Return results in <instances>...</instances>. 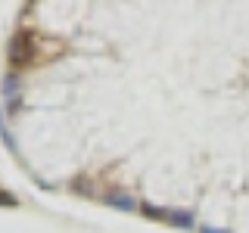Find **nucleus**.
<instances>
[{
    "label": "nucleus",
    "instance_id": "2",
    "mask_svg": "<svg viewBox=\"0 0 249 233\" xmlns=\"http://www.w3.org/2000/svg\"><path fill=\"white\" fill-rule=\"evenodd\" d=\"M168 221L178 224V227H193V215H190V212H171Z\"/></svg>",
    "mask_w": 249,
    "mask_h": 233
},
{
    "label": "nucleus",
    "instance_id": "3",
    "mask_svg": "<svg viewBox=\"0 0 249 233\" xmlns=\"http://www.w3.org/2000/svg\"><path fill=\"white\" fill-rule=\"evenodd\" d=\"M202 233H228V230H218V227H202Z\"/></svg>",
    "mask_w": 249,
    "mask_h": 233
},
{
    "label": "nucleus",
    "instance_id": "1",
    "mask_svg": "<svg viewBox=\"0 0 249 233\" xmlns=\"http://www.w3.org/2000/svg\"><path fill=\"white\" fill-rule=\"evenodd\" d=\"M106 202H109V205H115V208H122V212H134V208H137V199L128 196V193H119V190L106 193Z\"/></svg>",
    "mask_w": 249,
    "mask_h": 233
}]
</instances>
